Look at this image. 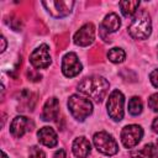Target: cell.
Segmentation results:
<instances>
[{"mask_svg": "<svg viewBox=\"0 0 158 158\" xmlns=\"http://www.w3.org/2000/svg\"><path fill=\"white\" fill-rule=\"evenodd\" d=\"M37 137L38 141L46 146V147H54L58 143V138H57V133L54 132V130L52 127H42L38 132H37Z\"/></svg>", "mask_w": 158, "mask_h": 158, "instance_id": "4fadbf2b", "label": "cell"}, {"mask_svg": "<svg viewBox=\"0 0 158 158\" xmlns=\"http://www.w3.org/2000/svg\"><path fill=\"white\" fill-rule=\"evenodd\" d=\"M139 6V1H120V9H121V12L123 14V16L128 17V16H132L136 11H137V7Z\"/></svg>", "mask_w": 158, "mask_h": 158, "instance_id": "e0dca14e", "label": "cell"}, {"mask_svg": "<svg viewBox=\"0 0 158 158\" xmlns=\"http://www.w3.org/2000/svg\"><path fill=\"white\" fill-rule=\"evenodd\" d=\"M91 146L90 142L85 137H78L73 142V153L77 158H86L88 154L90 153Z\"/></svg>", "mask_w": 158, "mask_h": 158, "instance_id": "5bb4252c", "label": "cell"}, {"mask_svg": "<svg viewBox=\"0 0 158 158\" xmlns=\"http://www.w3.org/2000/svg\"><path fill=\"white\" fill-rule=\"evenodd\" d=\"M123 102H125V98L120 90H114L110 94L106 107H107L109 116L112 120H115V121L122 120V117H123Z\"/></svg>", "mask_w": 158, "mask_h": 158, "instance_id": "5b68a950", "label": "cell"}, {"mask_svg": "<svg viewBox=\"0 0 158 158\" xmlns=\"http://www.w3.org/2000/svg\"><path fill=\"white\" fill-rule=\"evenodd\" d=\"M83 67H81V63L79 62L78 57L75 53L73 52H69L67 53L64 57H63V60H62V72L65 77L68 78H73L75 75H78L80 72H81Z\"/></svg>", "mask_w": 158, "mask_h": 158, "instance_id": "52a82bcc", "label": "cell"}, {"mask_svg": "<svg viewBox=\"0 0 158 158\" xmlns=\"http://www.w3.org/2000/svg\"><path fill=\"white\" fill-rule=\"evenodd\" d=\"M120 26H121V20L115 12H111V14L106 15L104 21H102V25H101V27L107 33L109 32H116L120 28Z\"/></svg>", "mask_w": 158, "mask_h": 158, "instance_id": "2e32d148", "label": "cell"}, {"mask_svg": "<svg viewBox=\"0 0 158 158\" xmlns=\"http://www.w3.org/2000/svg\"><path fill=\"white\" fill-rule=\"evenodd\" d=\"M53 158H67V157H65V152H64V149H58V151L54 153Z\"/></svg>", "mask_w": 158, "mask_h": 158, "instance_id": "603a6c76", "label": "cell"}, {"mask_svg": "<svg viewBox=\"0 0 158 158\" xmlns=\"http://www.w3.org/2000/svg\"><path fill=\"white\" fill-rule=\"evenodd\" d=\"M32 126H33V123L30 121V118H27L25 116H16L10 125V132L14 137L20 138L26 132L31 131Z\"/></svg>", "mask_w": 158, "mask_h": 158, "instance_id": "8fae6325", "label": "cell"}, {"mask_svg": "<svg viewBox=\"0 0 158 158\" xmlns=\"http://www.w3.org/2000/svg\"><path fill=\"white\" fill-rule=\"evenodd\" d=\"M78 90H79V93L94 99L96 102H100L107 94L109 81L105 78L99 77V75L89 77V78L83 79L79 83Z\"/></svg>", "mask_w": 158, "mask_h": 158, "instance_id": "6da1fadb", "label": "cell"}, {"mask_svg": "<svg viewBox=\"0 0 158 158\" xmlns=\"http://www.w3.org/2000/svg\"><path fill=\"white\" fill-rule=\"evenodd\" d=\"M42 5L54 17H64L70 14L74 1H43Z\"/></svg>", "mask_w": 158, "mask_h": 158, "instance_id": "ba28073f", "label": "cell"}, {"mask_svg": "<svg viewBox=\"0 0 158 158\" xmlns=\"http://www.w3.org/2000/svg\"><path fill=\"white\" fill-rule=\"evenodd\" d=\"M30 62L36 69L47 68L51 64V56H49L48 46L42 44L38 48H36L30 56Z\"/></svg>", "mask_w": 158, "mask_h": 158, "instance_id": "9c48e42d", "label": "cell"}, {"mask_svg": "<svg viewBox=\"0 0 158 158\" xmlns=\"http://www.w3.org/2000/svg\"><path fill=\"white\" fill-rule=\"evenodd\" d=\"M152 128H153V131H154V132H157V133H158V117H157V118H154V121H153V123H152Z\"/></svg>", "mask_w": 158, "mask_h": 158, "instance_id": "cb8c5ba5", "label": "cell"}, {"mask_svg": "<svg viewBox=\"0 0 158 158\" xmlns=\"http://www.w3.org/2000/svg\"><path fill=\"white\" fill-rule=\"evenodd\" d=\"M130 157L131 158H158V149L152 143L144 144L142 148L131 151Z\"/></svg>", "mask_w": 158, "mask_h": 158, "instance_id": "9a60e30c", "label": "cell"}, {"mask_svg": "<svg viewBox=\"0 0 158 158\" xmlns=\"http://www.w3.org/2000/svg\"><path fill=\"white\" fill-rule=\"evenodd\" d=\"M94 144L96 147V149L106 156H114L117 153L118 151V146L116 143V141L112 138L111 135H109L107 132H98L94 135Z\"/></svg>", "mask_w": 158, "mask_h": 158, "instance_id": "277c9868", "label": "cell"}, {"mask_svg": "<svg viewBox=\"0 0 158 158\" xmlns=\"http://www.w3.org/2000/svg\"><path fill=\"white\" fill-rule=\"evenodd\" d=\"M149 80H151V83L153 84V86L158 88V69L153 70V72L149 74Z\"/></svg>", "mask_w": 158, "mask_h": 158, "instance_id": "7402d4cb", "label": "cell"}, {"mask_svg": "<svg viewBox=\"0 0 158 158\" xmlns=\"http://www.w3.org/2000/svg\"><path fill=\"white\" fill-rule=\"evenodd\" d=\"M128 111L131 115H139L142 112V101L139 98L133 96L128 101Z\"/></svg>", "mask_w": 158, "mask_h": 158, "instance_id": "d6986e66", "label": "cell"}, {"mask_svg": "<svg viewBox=\"0 0 158 158\" xmlns=\"http://www.w3.org/2000/svg\"><path fill=\"white\" fill-rule=\"evenodd\" d=\"M68 107L70 114L74 118L79 121H84L91 112H93V105L91 102L79 95H72L68 100Z\"/></svg>", "mask_w": 158, "mask_h": 158, "instance_id": "3957f363", "label": "cell"}, {"mask_svg": "<svg viewBox=\"0 0 158 158\" xmlns=\"http://www.w3.org/2000/svg\"><path fill=\"white\" fill-rule=\"evenodd\" d=\"M1 153H2V158H7V156H6V153H5V152H4V151H2V152H1Z\"/></svg>", "mask_w": 158, "mask_h": 158, "instance_id": "484cf974", "label": "cell"}, {"mask_svg": "<svg viewBox=\"0 0 158 158\" xmlns=\"http://www.w3.org/2000/svg\"><path fill=\"white\" fill-rule=\"evenodd\" d=\"M95 38V27L93 23H86L74 35V43L78 46H89L94 42Z\"/></svg>", "mask_w": 158, "mask_h": 158, "instance_id": "30bf717a", "label": "cell"}, {"mask_svg": "<svg viewBox=\"0 0 158 158\" xmlns=\"http://www.w3.org/2000/svg\"><path fill=\"white\" fill-rule=\"evenodd\" d=\"M125 57H126V54H125L123 49H121V48H111L107 53V58L112 63H121V62H123Z\"/></svg>", "mask_w": 158, "mask_h": 158, "instance_id": "ac0fdd59", "label": "cell"}, {"mask_svg": "<svg viewBox=\"0 0 158 158\" xmlns=\"http://www.w3.org/2000/svg\"><path fill=\"white\" fill-rule=\"evenodd\" d=\"M152 31V22L151 16L147 11L142 10L133 17L131 25L128 26V33L131 37L136 40H146Z\"/></svg>", "mask_w": 158, "mask_h": 158, "instance_id": "7a4b0ae2", "label": "cell"}, {"mask_svg": "<svg viewBox=\"0 0 158 158\" xmlns=\"http://www.w3.org/2000/svg\"><path fill=\"white\" fill-rule=\"evenodd\" d=\"M143 136V130L138 125H128L121 131V141L126 148H133L137 146Z\"/></svg>", "mask_w": 158, "mask_h": 158, "instance_id": "8992f818", "label": "cell"}, {"mask_svg": "<svg viewBox=\"0 0 158 158\" xmlns=\"http://www.w3.org/2000/svg\"><path fill=\"white\" fill-rule=\"evenodd\" d=\"M59 114V101L57 98H51L46 101L42 111V120L43 121H53L58 117Z\"/></svg>", "mask_w": 158, "mask_h": 158, "instance_id": "7c38bea8", "label": "cell"}, {"mask_svg": "<svg viewBox=\"0 0 158 158\" xmlns=\"http://www.w3.org/2000/svg\"><path fill=\"white\" fill-rule=\"evenodd\" d=\"M148 106L153 110V111H157L158 112V93L153 94L149 96L148 99Z\"/></svg>", "mask_w": 158, "mask_h": 158, "instance_id": "44dd1931", "label": "cell"}, {"mask_svg": "<svg viewBox=\"0 0 158 158\" xmlns=\"http://www.w3.org/2000/svg\"><path fill=\"white\" fill-rule=\"evenodd\" d=\"M28 158H46V154H44V152H43L42 149H40L38 147L33 146V147H31V149H30V156H28Z\"/></svg>", "mask_w": 158, "mask_h": 158, "instance_id": "ffe728a7", "label": "cell"}, {"mask_svg": "<svg viewBox=\"0 0 158 158\" xmlns=\"http://www.w3.org/2000/svg\"><path fill=\"white\" fill-rule=\"evenodd\" d=\"M1 43H2V46H1V52H4V51L6 49V40H5V37H1Z\"/></svg>", "mask_w": 158, "mask_h": 158, "instance_id": "d4e9b609", "label": "cell"}]
</instances>
